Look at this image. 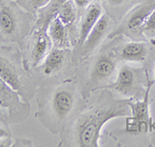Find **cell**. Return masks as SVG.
Returning a JSON list of instances; mask_svg holds the SVG:
<instances>
[{
    "label": "cell",
    "instance_id": "1",
    "mask_svg": "<svg viewBox=\"0 0 155 147\" xmlns=\"http://www.w3.org/2000/svg\"><path fill=\"white\" fill-rule=\"evenodd\" d=\"M129 115L130 108L127 99H115L111 92H104L97 103L74 116L63 129L59 146L99 147L104 124L112 119Z\"/></svg>",
    "mask_w": 155,
    "mask_h": 147
},
{
    "label": "cell",
    "instance_id": "2",
    "mask_svg": "<svg viewBox=\"0 0 155 147\" xmlns=\"http://www.w3.org/2000/svg\"><path fill=\"white\" fill-rule=\"evenodd\" d=\"M37 120L51 134L63 131L76 116L81 104V88L77 82L66 80L53 85H42L37 88Z\"/></svg>",
    "mask_w": 155,
    "mask_h": 147
},
{
    "label": "cell",
    "instance_id": "3",
    "mask_svg": "<svg viewBox=\"0 0 155 147\" xmlns=\"http://www.w3.org/2000/svg\"><path fill=\"white\" fill-rule=\"evenodd\" d=\"M0 77L27 102L37 92V78L26 68L22 49L17 44L0 43Z\"/></svg>",
    "mask_w": 155,
    "mask_h": 147
},
{
    "label": "cell",
    "instance_id": "4",
    "mask_svg": "<svg viewBox=\"0 0 155 147\" xmlns=\"http://www.w3.org/2000/svg\"><path fill=\"white\" fill-rule=\"evenodd\" d=\"M35 16L16 0H5L0 5V43L23 46L33 28Z\"/></svg>",
    "mask_w": 155,
    "mask_h": 147
},
{
    "label": "cell",
    "instance_id": "5",
    "mask_svg": "<svg viewBox=\"0 0 155 147\" xmlns=\"http://www.w3.org/2000/svg\"><path fill=\"white\" fill-rule=\"evenodd\" d=\"M117 69V57L114 53H101L93 61L89 71L88 80L81 88L84 99H88L92 92L104 89L111 82Z\"/></svg>",
    "mask_w": 155,
    "mask_h": 147
},
{
    "label": "cell",
    "instance_id": "6",
    "mask_svg": "<svg viewBox=\"0 0 155 147\" xmlns=\"http://www.w3.org/2000/svg\"><path fill=\"white\" fill-rule=\"evenodd\" d=\"M146 84L149 83L146 82L143 68L124 64L119 68L116 80L106 86L104 89L116 92L123 99H134L140 92L144 91Z\"/></svg>",
    "mask_w": 155,
    "mask_h": 147
},
{
    "label": "cell",
    "instance_id": "7",
    "mask_svg": "<svg viewBox=\"0 0 155 147\" xmlns=\"http://www.w3.org/2000/svg\"><path fill=\"white\" fill-rule=\"evenodd\" d=\"M53 48V43L45 30L33 29L21 47L26 68L33 72Z\"/></svg>",
    "mask_w": 155,
    "mask_h": 147
},
{
    "label": "cell",
    "instance_id": "8",
    "mask_svg": "<svg viewBox=\"0 0 155 147\" xmlns=\"http://www.w3.org/2000/svg\"><path fill=\"white\" fill-rule=\"evenodd\" d=\"M0 108L4 111L9 124L22 123L28 118L31 106L0 77Z\"/></svg>",
    "mask_w": 155,
    "mask_h": 147
},
{
    "label": "cell",
    "instance_id": "9",
    "mask_svg": "<svg viewBox=\"0 0 155 147\" xmlns=\"http://www.w3.org/2000/svg\"><path fill=\"white\" fill-rule=\"evenodd\" d=\"M152 84L149 83L147 87L146 93L144 94V99L142 101L134 99H127L130 115L127 117L125 132L127 134H145L148 133L153 129L152 119L149 111V92Z\"/></svg>",
    "mask_w": 155,
    "mask_h": 147
},
{
    "label": "cell",
    "instance_id": "10",
    "mask_svg": "<svg viewBox=\"0 0 155 147\" xmlns=\"http://www.w3.org/2000/svg\"><path fill=\"white\" fill-rule=\"evenodd\" d=\"M154 8L155 0H143L127 12L122 20V23L113 32H111L109 38H113L119 34L130 36V34L143 33L144 25Z\"/></svg>",
    "mask_w": 155,
    "mask_h": 147
},
{
    "label": "cell",
    "instance_id": "11",
    "mask_svg": "<svg viewBox=\"0 0 155 147\" xmlns=\"http://www.w3.org/2000/svg\"><path fill=\"white\" fill-rule=\"evenodd\" d=\"M68 53V49H62L53 46V48L48 53L46 58L33 71V73L34 72L37 73L35 75L36 78H38V77L50 78V77H53L56 74H58L59 72H61L66 63Z\"/></svg>",
    "mask_w": 155,
    "mask_h": 147
},
{
    "label": "cell",
    "instance_id": "12",
    "mask_svg": "<svg viewBox=\"0 0 155 147\" xmlns=\"http://www.w3.org/2000/svg\"><path fill=\"white\" fill-rule=\"evenodd\" d=\"M102 6L99 2L93 1L83 11L81 16V20L78 25V32H77V41L76 46L78 49H81L83 44L85 43L86 38L88 37L89 33L95 26L102 16Z\"/></svg>",
    "mask_w": 155,
    "mask_h": 147
},
{
    "label": "cell",
    "instance_id": "13",
    "mask_svg": "<svg viewBox=\"0 0 155 147\" xmlns=\"http://www.w3.org/2000/svg\"><path fill=\"white\" fill-rule=\"evenodd\" d=\"M112 24H113V21L111 17L107 15H102L89 33L82 48L79 50L81 58H87L95 51L97 47L101 44V42L106 38L107 34L110 32Z\"/></svg>",
    "mask_w": 155,
    "mask_h": 147
},
{
    "label": "cell",
    "instance_id": "14",
    "mask_svg": "<svg viewBox=\"0 0 155 147\" xmlns=\"http://www.w3.org/2000/svg\"><path fill=\"white\" fill-rule=\"evenodd\" d=\"M66 0H50L48 3L41 8H39L35 14V22L33 25V29L37 30H48L50 22L55 17H57L61 6L64 4Z\"/></svg>",
    "mask_w": 155,
    "mask_h": 147
},
{
    "label": "cell",
    "instance_id": "15",
    "mask_svg": "<svg viewBox=\"0 0 155 147\" xmlns=\"http://www.w3.org/2000/svg\"><path fill=\"white\" fill-rule=\"evenodd\" d=\"M148 55V45L143 42H128L119 49L118 57L128 62H143Z\"/></svg>",
    "mask_w": 155,
    "mask_h": 147
},
{
    "label": "cell",
    "instance_id": "16",
    "mask_svg": "<svg viewBox=\"0 0 155 147\" xmlns=\"http://www.w3.org/2000/svg\"><path fill=\"white\" fill-rule=\"evenodd\" d=\"M47 32H48L54 47H58V48L62 49L71 48V43L69 39L68 27L62 23L58 17H55L50 22Z\"/></svg>",
    "mask_w": 155,
    "mask_h": 147
},
{
    "label": "cell",
    "instance_id": "17",
    "mask_svg": "<svg viewBox=\"0 0 155 147\" xmlns=\"http://www.w3.org/2000/svg\"><path fill=\"white\" fill-rule=\"evenodd\" d=\"M78 12H79V9L74 4V0H66L60 8L57 17L61 20L62 23L69 28L76 22L78 18Z\"/></svg>",
    "mask_w": 155,
    "mask_h": 147
},
{
    "label": "cell",
    "instance_id": "18",
    "mask_svg": "<svg viewBox=\"0 0 155 147\" xmlns=\"http://www.w3.org/2000/svg\"><path fill=\"white\" fill-rule=\"evenodd\" d=\"M16 1L24 9H26L27 12H31L35 16L36 12L39 8H41L42 6L46 5L50 0H16Z\"/></svg>",
    "mask_w": 155,
    "mask_h": 147
},
{
    "label": "cell",
    "instance_id": "19",
    "mask_svg": "<svg viewBox=\"0 0 155 147\" xmlns=\"http://www.w3.org/2000/svg\"><path fill=\"white\" fill-rule=\"evenodd\" d=\"M143 33L146 34H155V8L150 14L146 23L143 27Z\"/></svg>",
    "mask_w": 155,
    "mask_h": 147
},
{
    "label": "cell",
    "instance_id": "20",
    "mask_svg": "<svg viewBox=\"0 0 155 147\" xmlns=\"http://www.w3.org/2000/svg\"><path fill=\"white\" fill-rule=\"evenodd\" d=\"M9 124L0 121V138H11L12 133L8 128Z\"/></svg>",
    "mask_w": 155,
    "mask_h": 147
},
{
    "label": "cell",
    "instance_id": "21",
    "mask_svg": "<svg viewBox=\"0 0 155 147\" xmlns=\"http://www.w3.org/2000/svg\"><path fill=\"white\" fill-rule=\"evenodd\" d=\"M107 5L112 6V7H118L121 5H124L127 2L131 1V0H104Z\"/></svg>",
    "mask_w": 155,
    "mask_h": 147
},
{
    "label": "cell",
    "instance_id": "22",
    "mask_svg": "<svg viewBox=\"0 0 155 147\" xmlns=\"http://www.w3.org/2000/svg\"><path fill=\"white\" fill-rule=\"evenodd\" d=\"M74 2L79 11H84V9L91 3L90 0H74Z\"/></svg>",
    "mask_w": 155,
    "mask_h": 147
},
{
    "label": "cell",
    "instance_id": "23",
    "mask_svg": "<svg viewBox=\"0 0 155 147\" xmlns=\"http://www.w3.org/2000/svg\"><path fill=\"white\" fill-rule=\"evenodd\" d=\"M12 141L11 138H0V147H11Z\"/></svg>",
    "mask_w": 155,
    "mask_h": 147
},
{
    "label": "cell",
    "instance_id": "24",
    "mask_svg": "<svg viewBox=\"0 0 155 147\" xmlns=\"http://www.w3.org/2000/svg\"><path fill=\"white\" fill-rule=\"evenodd\" d=\"M0 121H2V122H5V123H7V124H9V123H8V119H7L6 114L4 113V111L2 110L1 108H0Z\"/></svg>",
    "mask_w": 155,
    "mask_h": 147
},
{
    "label": "cell",
    "instance_id": "25",
    "mask_svg": "<svg viewBox=\"0 0 155 147\" xmlns=\"http://www.w3.org/2000/svg\"><path fill=\"white\" fill-rule=\"evenodd\" d=\"M4 1H5V0H0V5H1V4L3 3Z\"/></svg>",
    "mask_w": 155,
    "mask_h": 147
},
{
    "label": "cell",
    "instance_id": "26",
    "mask_svg": "<svg viewBox=\"0 0 155 147\" xmlns=\"http://www.w3.org/2000/svg\"><path fill=\"white\" fill-rule=\"evenodd\" d=\"M154 81H155V71H154Z\"/></svg>",
    "mask_w": 155,
    "mask_h": 147
},
{
    "label": "cell",
    "instance_id": "27",
    "mask_svg": "<svg viewBox=\"0 0 155 147\" xmlns=\"http://www.w3.org/2000/svg\"><path fill=\"white\" fill-rule=\"evenodd\" d=\"M154 141H155V138H154Z\"/></svg>",
    "mask_w": 155,
    "mask_h": 147
}]
</instances>
